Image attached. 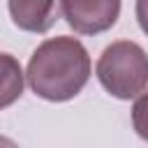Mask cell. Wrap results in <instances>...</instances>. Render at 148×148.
Wrapping results in <instances>:
<instances>
[{
	"instance_id": "8992f818",
	"label": "cell",
	"mask_w": 148,
	"mask_h": 148,
	"mask_svg": "<svg viewBox=\"0 0 148 148\" xmlns=\"http://www.w3.org/2000/svg\"><path fill=\"white\" fill-rule=\"evenodd\" d=\"M132 127L143 141H148V90L139 92L132 104Z\"/></svg>"
},
{
	"instance_id": "52a82bcc",
	"label": "cell",
	"mask_w": 148,
	"mask_h": 148,
	"mask_svg": "<svg viewBox=\"0 0 148 148\" xmlns=\"http://www.w3.org/2000/svg\"><path fill=\"white\" fill-rule=\"evenodd\" d=\"M134 14H136V21H139L141 30L148 35V0H136Z\"/></svg>"
},
{
	"instance_id": "5b68a950",
	"label": "cell",
	"mask_w": 148,
	"mask_h": 148,
	"mask_svg": "<svg viewBox=\"0 0 148 148\" xmlns=\"http://www.w3.org/2000/svg\"><path fill=\"white\" fill-rule=\"evenodd\" d=\"M23 79L25 74L21 62L9 53H0V111L12 106L23 95Z\"/></svg>"
},
{
	"instance_id": "3957f363",
	"label": "cell",
	"mask_w": 148,
	"mask_h": 148,
	"mask_svg": "<svg viewBox=\"0 0 148 148\" xmlns=\"http://www.w3.org/2000/svg\"><path fill=\"white\" fill-rule=\"evenodd\" d=\"M60 12L74 32L99 35L116 25L120 16V0H62Z\"/></svg>"
},
{
	"instance_id": "7a4b0ae2",
	"label": "cell",
	"mask_w": 148,
	"mask_h": 148,
	"mask_svg": "<svg viewBox=\"0 0 148 148\" xmlns=\"http://www.w3.org/2000/svg\"><path fill=\"white\" fill-rule=\"evenodd\" d=\"M95 74L109 95L132 99L148 88V53L130 39L111 42L102 51Z\"/></svg>"
},
{
	"instance_id": "6da1fadb",
	"label": "cell",
	"mask_w": 148,
	"mask_h": 148,
	"mask_svg": "<svg viewBox=\"0 0 148 148\" xmlns=\"http://www.w3.org/2000/svg\"><path fill=\"white\" fill-rule=\"evenodd\" d=\"M92 65L86 46L76 37H51L42 42L28 60L25 79L32 92L49 102H67L76 97L88 79Z\"/></svg>"
},
{
	"instance_id": "277c9868",
	"label": "cell",
	"mask_w": 148,
	"mask_h": 148,
	"mask_svg": "<svg viewBox=\"0 0 148 148\" xmlns=\"http://www.w3.org/2000/svg\"><path fill=\"white\" fill-rule=\"evenodd\" d=\"M62 0H7L14 25L25 32H46L60 18Z\"/></svg>"
}]
</instances>
